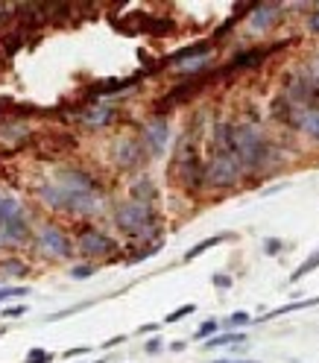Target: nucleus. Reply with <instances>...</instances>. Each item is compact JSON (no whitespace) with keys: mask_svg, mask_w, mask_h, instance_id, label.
<instances>
[{"mask_svg":"<svg viewBox=\"0 0 319 363\" xmlns=\"http://www.w3.org/2000/svg\"><path fill=\"white\" fill-rule=\"evenodd\" d=\"M41 196L47 206H56V208H71V211H94L97 208V196L94 194H77V191H67L62 188L59 182L50 188H41Z\"/></svg>","mask_w":319,"mask_h":363,"instance_id":"1","label":"nucleus"},{"mask_svg":"<svg viewBox=\"0 0 319 363\" xmlns=\"http://www.w3.org/2000/svg\"><path fill=\"white\" fill-rule=\"evenodd\" d=\"M240 170H243V164L237 162V155H235V152H229V150H217V152L211 155L208 173H205V176H208L211 185L229 188V185H235V182H237Z\"/></svg>","mask_w":319,"mask_h":363,"instance_id":"2","label":"nucleus"},{"mask_svg":"<svg viewBox=\"0 0 319 363\" xmlns=\"http://www.w3.org/2000/svg\"><path fill=\"white\" fill-rule=\"evenodd\" d=\"M115 220L126 235H147L150 225H152V211H150V206H144V202L132 199V202H123V206L118 208Z\"/></svg>","mask_w":319,"mask_h":363,"instance_id":"3","label":"nucleus"},{"mask_svg":"<svg viewBox=\"0 0 319 363\" xmlns=\"http://www.w3.org/2000/svg\"><path fill=\"white\" fill-rule=\"evenodd\" d=\"M38 249L41 252H47V255H53V258L71 255V243H67V238L56 229V225H44V229L38 232Z\"/></svg>","mask_w":319,"mask_h":363,"instance_id":"4","label":"nucleus"},{"mask_svg":"<svg viewBox=\"0 0 319 363\" xmlns=\"http://www.w3.org/2000/svg\"><path fill=\"white\" fill-rule=\"evenodd\" d=\"M111 249H115L111 238H106L97 229H88L79 238V252H85V255H106V252H111Z\"/></svg>","mask_w":319,"mask_h":363,"instance_id":"5","label":"nucleus"},{"mask_svg":"<svg viewBox=\"0 0 319 363\" xmlns=\"http://www.w3.org/2000/svg\"><path fill=\"white\" fill-rule=\"evenodd\" d=\"M167 138H170V126H167L164 118H155L152 123H147V129H144V141H147L150 152L158 155V152L167 147Z\"/></svg>","mask_w":319,"mask_h":363,"instance_id":"6","label":"nucleus"},{"mask_svg":"<svg viewBox=\"0 0 319 363\" xmlns=\"http://www.w3.org/2000/svg\"><path fill=\"white\" fill-rule=\"evenodd\" d=\"M279 21V6H272V4H264L252 12V18H249V27H252L255 33H267L272 24Z\"/></svg>","mask_w":319,"mask_h":363,"instance_id":"7","label":"nucleus"},{"mask_svg":"<svg viewBox=\"0 0 319 363\" xmlns=\"http://www.w3.org/2000/svg\"><path fill=\"white\" fill-rule=\"evenodd\" d=\"M319 305V296H313V299H302V302H290V305H281V308H272V311H267L261 320H279V316H284V313H296V311H305V308H316Z\"/></svg>","mask_w":319,"mask_h":363,"instance_id":"8","label":"nucleus"},{"mask_svg":"<svg viewBox=\"0 0 319 363\" xmlns=\"http://www.w3.org/2000/svg\"><path fill=\"white\" fill-rule=\"evenodd\" d=\"M223 240H225V235H214V238H205V240H199L196 246H191V249H188V252H185V261H194V258L205 255V252H208V249H211V246H220Z\"/></svg>","mask_w":319,"mask_h":363,"instance_id":"9","label":"nucleus"},{"mask_svg":"<svg viewBox=\"0 0 319 363\" xmlns=\"http://www.w3.org/2000/svg\"><path fill=\"white\" fill-rule=\"evenodd\" d=\"M232 343H246V340H243V334H237V331H225V334L211 337L208 343H205V349H220V346H232Z\"/></svg>","mask_w":319,"mask_h":363,"instance_id":"10","label":"nucleus"},{"mask_svg":"<svg viewBox=\"0 0 319 363\" xmlns=\"http://www.w3.org/2000/svg\"><path fill=\"white\" fill-rule=\"evenodd\" d=\"M299 126L302 132H308L313 141H319V111H305V115L299 118Z\"/></svg>","mask_w":319,"mask_h":363,"instance_id":"11","label":"nucleus"},{"mask_svg":"<svg viewBox=\"0 0 319 363\" xmlns=\"http://www.w3.org/2000/svg\"><path fill=\"white\" fill-rule=\"evenodd\" d=\"M316 267H319V249H316V252H313V255H310L308 261H302V264H299V269H296V272H293V276H290V284H296V281H302V279L308 276V272H313Z\"/></svg>","mask_w":319,"mask_h":363,"instance_id":"12","label":"nucleus"},{"mask_svg":"<svg viewBox=\"0 0 319 363\" xmlns=\"http://www.w3.org/2000/svg\"><path fill=\"white\" fill-rule=\"evenodd\" d=\"M18 296H30V290L27 287H0V305L9 299H18Z\"/></svg>","mask_w":319,"mask_h":363,"instance_id":"13","label":"nucleus"},{"mask_svg":"<svg viewBox=\"0 0 319 363\" xmlns=\"http://www.w3.org/2000/svg\"><path fill=\"white\" fill-rule=\"evenodd\" d=\"M196 311V305L194 302H188V305H181V308H176V311H170L167 316H164V323H179L181 316H191Z\"/></svg>","mask_w":319,"mask_h":363,"instance_id":"14","label":"nucleus"},{"mask_svg":"<svg viewBox=\"0 0 319 363\" xmlns=\"http://www.w3.org/2000/svg\"><path fill=\"white\" fill-rule=\"evenodd\" d=\"M0 272H6V276H24L27 264H21V261H4V264H0Z\"/></svg>","mask_w":319,"mask_h":363,"instance_id":"15","label":"nucleus"},{"mask_svg":"<svg viewBox=\"0 0 319 363\" xmlns=\"http://www.w3.org/2000/svg\"><path fill=\"white\" fill-rule=\"evenodd\" d=\"M249 323H252V316H249L246 311H237V313H232L229 320H225V325H229V328H240V325H249Z\"/></svg>","mask_w":319,"mask_h":363,"instance_id":"16","label":"nucleus"},{"mask_svg":"<svg viewBox=\"0 0 319 363\" xmlns=\"http://www.w3.org/2000/svg\"><path fill=\"white\" fill-rule=\"evenodd\" d=\"M50 360H53V354L44 352V349H33V352L27 354V363H50Z\"/></svg>","mask_w":319,"mask_h":363,"instance_id":"17","label":"nucleus"},{"mask_svg":"<svg viewBox=\"0 0 319 363\" xmlns=\"http://www.w3.org/2000/svg\"><path fill=\"white\" fill-rule=\"evenodd\" d=\"M91 272H94V267L79 264V267H74V269H71V279H77V281H85V279H91Z\"/></svg>","mask_w":319,"mask_h":363,"instance_id":"18","label":"nucleus"},{"mask_svg":"<svg viewBox=\"0 0 319 363\" xmlns=\"http://www.w3.org/2000/svg\"><path fill=\"white\" fill-rule=\"evenodd\" d=\"M111 118V108H100V111H91V115H85L88 123H106Z\"/></svg>","mask_w":319,"mask_h":363,"instance_id":"19","label":"nucleus"},{"mask_svg":"<svg viewBox=\"0 0 319 363\" xmlns=\"http://www.w3.org/2000/svg\"><path fill=\"white\" fill-rule=\"evenodd\" d=\"M264 252H267V255H279V252H281V240H279V238H267V240H264Z\"/></svg>","mask_w":319,"mask_h":363,"instance_id":"20","label":"nucleus"},{"mask_svg":"<svg viewBox=\"0 0 319 363\" xmlns=\"http://www.w3.org/2000/svg\"><path fill=\"white\" fill-rule=\"evenodd\" d=\"M214 331H217V323H214V320H208V323H202V325H199L196 337H208V334H214Z\"/></svg>","mask_w":319,"mask_h":363,"instance_id":"21","label":"nucleus"},{"mask_svg":"<svg viewBox=\"0 0 319 363\" xmlns=\"http://www.w3.org/2000/svg\"><path fill=\"white\" fill-rule=\"evenodd\" d=\"M211 281H214L217 287H232V279H229V276H214Z\"/></svg>","mask_w":319,"mask_h":363,"instance_id":"22","label":"nucleus"},{"mask_svg":"<svg viewBox=\"0 0 319 363\" xmlns=\"http://www.w3.org/2000/svg\"><path fill=\"white\" fill-rule=\"evenodd\" d=\"M21 313H27V308H24V305H18V308H6V311H4V316H21Z\"/></svg>","mask_w":319,"mask_h":363,"instance_id":"23","label":"nucleus"},{"mask_svg":"<svg viewBox=\"0 0 319 363\" xmlns=\"http://www.w3.org/2000/svg\"><path fill=\"white\" fill-rule=\"evenodd\" d=\"M308 24H310V30H313V33H319V9L310 15V21H308Z\"/></svg>","mask_w":319,"mask_h":363,"instance_id":"24","label":"nucleus"},{"mask_svg":"<svg viewBox=\"0 0 319 363\" xmlns=\"http://www.w3.org/2000/svg\"><path fill=\"white\" fill-rule=\"evenodd\" d=\"M158 349H162V340H150V343H147V352L150 354H155Z\"/></svg>","mask_w":319,"mask_h":363,"instance_id":"25","label":"nucleus"},{"mask_svg":"<svg viewBox=\"0 0 319 363\" xmlns=\"http://www.w3.org/2000/svg\"><path fill=\"white\" fill-rule=\"evenodd\" d=\"M85 352H88L85 346H82V349H67V352H65V357H79V354H85Z\"/></svg>","mask_w":319,"mask_h":363,"instance_id":"26","label":"nucleus"},{"mask_svg":"<svg viewBox=\"0 0 319 363\" xmlns=\"http://www.w3.org/2000/svg\"><path fill=\"white\" fill-rule=\"evenodd\" d=\"M118 343H123V337H115V340H108V343H103V349H111V346H118Z\"/></svg>","mask_w":319,"mask_h":363,"instance_id":"27","label":"nucleus"},{"mask_svg":"<svg viewBox=\"0 0 319 363\" xmlns=\"http://www.w3.org/2000/svg\"><path fill=\"white\" fill-rule=\"evenodd\" d=\"M214 363H258V360H214Z\"/></svg>","mask_w":319,"mask_h":363,"instance_id":"28","label":"nucleus"},{"mask_svg":"<svg viewBox=\"0 0 319 363\" xmlns=\"http://www.w3.org/2000/svg\"><path fill=\"white\" fill-rule=\"evenodd\" d=\"M88 363H103V360H88Z\"/></svg>","mask_w":319,"mask_h":363,"instance_id":"29","label":"nucleus"},{"mask_svg":"<svg viewBox=\"0 0 319 363\" xmlns=\"http://www.w3.org/2000/svg\"><path fill=\"white\" fill-rule=\"evenodd\" d=\"M0 202H4V196H0Z\"/></svg>","mask_w":319,"mask_h":363,"instance_id":"30","label":"nucleus"},{"mask_svg":"<svg viewBox=\"0 0 319 363\" xmlns=\"http://www.w3.org/2000/svg\"><path fill=\"white\" fill-rule=\"evenodd\" d=\"M316 67H319V65H316Z\"/></svg>","mask_w":319,"mask_h":363,"instance_id":"31","label":"nucleus"}]
</instances>
